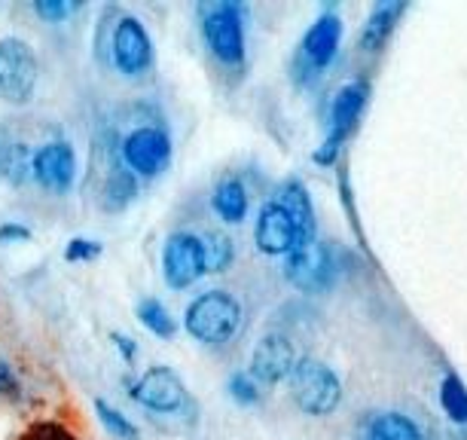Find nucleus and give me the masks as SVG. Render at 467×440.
<instances>
[{
	"instance_id": "412c9836",
	"label": "nucleus",
	"mask_w": 467,
	"mask_h": 440,
	"mask_svg": "<svg viewBox=\"0 0 467 440\" xmlns=\"http://www.w3.org/2000/svg\"><path fill=\"white\" fill-rule=\"evenodd\" d=\"M202 254H205V272H226L235 260V242L220 230L199 233Z\"/></svg>"
},
{
	"instance_id": "a878e982",
	"label": "nucleus",
	"mask_w": 467,
	"mask_h": 440,
	"mask_svg": "<svg viewBox=\"0 0 467 440\" xmlns=\"http://www.w3.org/2000/svg\"><path fill=\"white\" fill-rule=\"evenodd\" d=\"M31 10H34V16H40L43 22L61 25L65 19H70L74 13H80V4H70V0H37Z\"/></svg>"
},
{
	"instance_id": "aec40b11",
	"label": "nucleus",
	"mask_w": 467,
	"mask_h": 440,
	"mask_svg": "<svg viewBox=\"0 0 467 440\" xmlns=\"http://www.w3.org/2000/svg\"><path fill=\"white\" fill-rule=\"evenodd\" d=\"M138 321L144 324V328L153 333V337L160 340H174L178 337V321H174V315L165 309L162 300H156V297H147V300L138 303Z\"/></svg>"
},
{
	"instance_id": "c85d7f7f",
	"label": "nucleus",
	"mask_w": 467,
	"mask_h": 440,
	"mask_svg": "<svg viewBox=\"0 0 467 440\" xmlns=\"http://www.w3.org/2000/svg\"><path fill=\"white\" fill-rule=\"evenodd\" d=\"M19 440H74V437L61 425H56V422H37V425H31Z\"/></svg>"
},
{
	"instance_id": "f3484780",
	"label": "nucleus",
	"mask_w": 467,
	"mask_h": 440,
	"mask_svg": "<svg viewBox=\"0 0 467 440\" xmlns=\"http://www.w3.org/2000/svg\"><path fill=\"white\" fill-rule=\"evenodd\" d=\"M410 10V4H398V0H385V4H376L373 10H369L364 28H360V49L364 52H379L385 47L388 40H391V34L398 31V25L403 19V13Z\"/></svg>"
},
{
	"instance_id": "0eeeda50",
	"label": "nucleus",
	"mask_w": 467,
	"mask_h": 440,
	"mask_svg": "<svg viewBox=\"0 0 467 440\" xmlns=\"http://www.w3.org/2000/svg\"><path fill=\"white\" fill-rule=\"evenodd\" d=\"M287 385L294 403L308 416H330L342 401V382L337 371L318 358H296Z\"/></svg>"
},
{
	"instance_id": "2eb2a0df",
	"label": "nucleus",
	"mask_w": 467,
	"mask_h": 440,
	"mask_svg": "<svg viewBox=\"0 0 467 440\" xmlns=\"http://www.w3.org/2000/svg\"><path fill=\"white\" fill-rule=\"evenodd\" d=\"M99 208L108 211V215H119L126 211L131 202L138 199V178L131 172L122 169V162L117 160V151L110 153V165L101 172L99 178Z\"/></svg>"
},
{
	"instance_id": "7c9ffc66",
	"label": "nucleus",
	"mask_w": 467,
	"mask_h": 440,
	"mask_svg": "<svg viewBox=\"0 0 467 440\" xmlns=\"http://www.w3.org/2000/svg\"><path fill=\"white\" fill-rule=\"evenodd\" d=\"M110 342H113V346H117L119 358L126 361V364H135V361H138V346H135V340H131L129 333H122V330H110Z\"/></svg>"
},
{
	"instance_id": "393cba45",
	"label": "nucleus",
	"mask_w": 467,
	"mask_h": 440,
	"mask_svg": "<svg viewBox=\"0 0 467 440\" xmlns=\"http://www.w3.org/2000/svg\"><path fill=\"white\" fill-rule=\"evenodd\" d=\"M28 165H31V151L25 144H6L4 147V162H0V169H4L10 183L28 181Z\"/></svg>"
},
{
	"instance_id": "423d86ee",
	"label": "nucleus",
	"mask_w": 467,
	"mask_h": 440,
	"mask_svg": "<svg viewBox=\"0 0 467 440\" xmlns=\"http://www.w3.org/2000/svg\"><path fill=\"white\" fill-rule=\"evenodd\" d=\"M339 43H342V19L333 10H324L318 19L308 25V31L303 34L299 47L294 52V74L296 86H312L318 77L327 70L339 56Z\"/></svg>"
},
{
	"instance_id": "f257e3e1",
	"label": "nucleus",
	"mask_w": 467,
	"mask_h": 440,
	"mask_svg": "<svg viewBox=\"0 0 467 440\" xmlns=\"http://www.w3.org/2000/svg\"><path fill=\"white\" fill-rule=\"evenodd\" d=\"M244 6L233 0L199 6V34L208 56L226 74L242 77L248 70V28H244Z\"/></svg>"
},
{
	"instance_id": "39448f33",
	"label": "nucleus",
	"mask_w": 467,
	"mask_h": 440,
	"mask_svg": "<svg viewBox=\"0 0 467 440\" xmlns=\"http://www.w3.org/2000/svg\"><path fill=\"white\" fill-rule=\"evenodd\" d=\"M101 52H108V61L113 65V70H117L119 77H126V80H147V77L153 74V65H156L153 40H150L144 22L131 13L113 10L108 43L101 47Z\"/></svg>"
},
{
	"instance_id": "b1692460",
	"label": "nucleus",
	"mask_w": 467,
	"mask_h": 440,
	"mask_svg": "<svg viewBox=\"0 0 467 440\" xmlns=\"http://www.w3.org/2000/svg\"><path fill=\"white\" fill-rule=\"evenodd\" d=\"M0 401L4 403H25L28 401V385L19 367L13 364L6 355H0Z\"/></svg>"
},
{
	"instance_id": "a211bd4d",
	"label": "nucleus",
	"mask_w": 467,
	"mask_h": 440,
	"mask_svg": "<svg viewBox=\"0 0 467 440\" xmlns=\"http://www.w3.org/2000/svg\"><path fill=\"white\" fill-rule=\"evenodd\" d=\"M211 208H214V215L229 226L242 224V220L248 217L251 196L239 174H223V178L214 183V190H211Z\"/></svg>"
},
{
	"instance_id": "6e6552de",
	"label": "nucleus",
	"mask_w": 467,
	"mask_h": 440,
	"mask_svg": "<svg viewBox=\"0 0 467 440\" xmlns=\"http://www.w3.org/2000/svg\"><path fill=\"white\" fill-rule=\"evenodd\" d=\"M369 101V83L367 80H351L337 95L330 99V110H327V135H324L321 147L315 151V162L318 165H333L342 151V144L355 135L360 117L367 110Z\"/></svg>"
},
{
	"instance_id": "f03ea898",
	"label": "nucleus",
	"mask_w": 467,
	"mask_h": 440,
	"mask_svg": "<svg viewBox=\"0 0 467 440\" xmlns=\"http://www.w3.org/2000/svg\"><path fill=\"white\" fill-rule=\"evenodd\" d=\"M117 160L122 162V169L135 174L138 181H156L169 172L171 153H174V141L171 131L156 120H144L138 126H129L119 135V141L113 144Z\"/></svg>"
},
{
	"instance_id": "7ed1b4c3",
	"label": "nucleus",
	"mask_w": 467,
	"mask_h": 440,
	"mask_svg": "<svg viewBox=\"0 0 467 440\" xmlns=\"http://www.w3.org/2000/svg\"><path fill=\"white\" fill-rule=\"evenodd\" d=\"M244 312L235 294L229 290H205V294L192 297L190 306L183 309V330L202 346H223V342L235 340L242 330Z\"/></svg>"
},
{
	"instance_id": "20e7f679",
	"label": "nucleus",
	"mask_w": 467,
	"mask_h": 440,
	"mask_svg": "<svg viewBox=\"0 0 467 440\" xmlns=\"http://www.w3.org/2000/svg\"><path fill=\"white\" fill-rule=\"evenodd\" d=\"M129 398L140 410L153 413V416H174V419H196V401L190 398L187 385L171 367L156 364L140 376H126Z\"/></svg>"
},
{
	"instance_id": "4468645a",
	"label": "nucleus",
	"mask_w": 467,
	"mask_h": 440,
	"mask_svg": "<svg viewBox=\"0 0 467 440\" xmlns=\"http://www.w3.org/2000/svg\"><path fill=\"white\" fill-rule=\"evenodd\" d=\"M296 364V351L285 333H266L251 351L248 376L260 385H278L287 382L290 371Z\"/></svg>"
},
{
	"instance_id": "ddd939ff",
	"label": "nucleus",
	"mask_w": 467,
	"mask_h": 440,
	"mask_svg": "<svg viewBox=\"0 0 467 440\" xmlns=\"http://www.w3.org/2000/svg\"><path fill=\"white\" fill-rule=\"evenodd\" d=\"M254 245L266 257H287V254L303 248L294 217L275 196L266 199V205L260 208L257 226H254Z\"/></svg>"
},
{
	"instance_id": "9d476101",
	"label": "nucleus",
	"mask_w": 467,
	"mask_h": 440,
	"mask_svg": "<svg viewBox=\"0 0 467 440\" xmlns=\"http://www.w3.org/2000/svg\"><path fill=\"white\" fill-rule=\"evenodd\" d=\"M28 181L37 183L49 196H67L77 183V151L65 138L43 141L40 147L31 151Z\"/></svg>"
},
{
	"instance_id": "c756f323",
	"label": "nucleus",
	"mask_w": 467,
	"mask_h": 440,
	"mask_svg": "<svg viewBox=\"0 0 467 440\" xmlns=\"http://www.w3.org/2000/svg\"><path fill=\"white\" fill-rule=\"evenodd\" d=\"M31 230L19 220H6V224H0V245H22L31 239Z\"/></svg>"
},
{
	"instance_id": "5701e85b",
	"label": "nucleus",
	"mask_w": 467,
	"mask_h": 440,
	"mask_svg": "<svg viewBox=\"0 0 467 440\" xmlns=\"http://www.w3.org/2000/svg\"><path fill=\"white\" fill-rule=\"evenodd\" d=\"M95 413H99L101 428L108 431V435H110L113 440H140L138 425H135V422H131L122 410L113 407V403H108V401H95Z\"/></svg>"
},
{
	"instance_id": "f8f14e48",
	"label": "nucleus",
	"mask_w": 467,
	"mask_h": 440,
	"mask_svg": "<svg viewBox=\"0 0 467 440\" xmlns=\"http://www.w3.org/2000/svg\"><path fill=\"white\" fill-rule=\"evenodd\" d=\"M285 278L296 290H306V294H321V290H327L333 285V278H337V257H333V248L327 242L315 239L312 245H306V248L287 254Z\"/></svg>"
},
{
	"instance_id": "9b49d317",
	"label": "nucleus",
	"mask_w": 467,
	"mask_h": 440,
	"mask_svg": "<svg viewBox=\"0 0 467 440\" xmlns=\"http://www.w3.org/2000/svg\"><path fill=\"white\" fill-rule=\"evenodd\" d=\"M205 272L202 239L192 230H174L162 245V278L171 290L192 288Z\"/></svg>"
},
{
	"instance_id": "4be33fe9",
	"label": "nucleus",
	"mask_w": 467,
	"mask_h": 440,
	"mask_svg": "<svg viewBox=\"0 0 467 440\" xmlns=\"http://www.w3.org/2000/svg\"><path fill=\"white\" fill-rule=\"evenodd\" d=\"M440 407L455 425H467V385L455 373H446L440 382Z\"/></svg>"
},
{
	"instance_id": "1a4fd4ad",
	"label": "nucleus",
	"mask_w": 467,
	"mask_h": 440,
	"mask_svg": "<svg viewBox=\"0 0 467 440\" xmlns=\"http://www.w3.org/2000/svg\"><path fill=\"white\" fill-rule=\"evenodd\" d=\"M40 80V58L25 37H0V101L22 108L34 99Z\"/></svg>"
},
{
	"instance_id": "6ab92c4d",
	"label": "nucleus",
	"mask_w": 467,
	"mask_h": 440,
	"mask_svg": "<svg viewBox=\"0 0 467 440\" xmlns=\"http://www.w3.org/2000/svg\"><path fill=\"white\" fill-rule=\"evenodd\" d=\"M360 440H425V435H421V428L410 416L385 410V413H373V416L364 419Z\"/></svg>"
},
{
	"instance_id": "bb28decb",
	"label": "nucleus",
	"mask_w": 467,
	"mask_h": 440,
	"mask_svg": "<svg viewBox=\"0 0 467 440\" xmlns=\"http://www.w3.org/2000/svg\"><path fill=\"white\" fill-rule=\"evenodd\" d=\"M226 392H229V398L239 401L242 407H254V403H260L257 382H254L248 373H233V376H229Z\"/></svg>"
},
{
	"instance_id": "dca6fc26",
	"label": "nucleus",
	"mask_w": 467,
	"mask_h": 440,
	"mask_svg": "<svg viewBox=\"0 0 467 440\" xmlns=\"http://www.w3.org/2000/svg\"><path fill=\"white\" fill-rule=\"evenodd\" d=\"M275 199L290 211V217H294L303 248H306V245H312L315 242V233H318V217H315V205H312V196H308L306 183L296 181V178H287L275 190Z\"/></svg>"
},
{
	"instance_id": "cd10ccee",
	"label": "nucleus",
	"mask_w": 467,
	"mask_h": 440,
	"mask_svg": "<svg viewBox=\"0 0 467 440\" xmlns=\"http://www.w3.org/2000/svg\"><path fill=\"white\" fill-rule=\"evenodd\" d=\"M104 245L99 239H70L65 248V260L67 263H89L95 257H101Z\"/></svg>"
}]
</instances>
